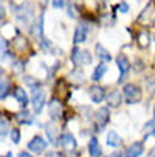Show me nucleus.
Returning <instances> with one entry per match:
<instances>
[{
	"label": "nucleus",
	"instance_id": "f257e3e1",
	"mask_svg": "<svg viewBox=\"0 0 155 157\" xmlns=\"http://www.w3.org/2000/svg\"><path fill=\"white\" fill-rule=\"evenodd\" d=\"M123 99L128 104H135V102H140L142 99V89L135 84H126L123 87Z\"/></svg>",
	"mask_w": 155,
	"mask_h": 157
},
{
	"label": "nucleus",
	"instance_id": "f03ea898",
	"mask_svg": "<svg viewBox=\"0 0 155 157\" xmlns=\"http://www.w3.org/2000/svg\"><path fill=\"white\" fill-rule=\"evenodd\" d=\"M14 12H16V17L21 24H29L31 22V16H32V7L31 4H21L14 7Z\"/></svg>",
	"mask_w": 155,
	"mask_h": 157
},
{
	"label": "nucleus",
	"instance_id": "7ed1b4c3",
	"mask_svg": "<svg viewBox=\"0 0 155 157\" xmlns=\"http://www.w3.org/2000/svg\"><path fill=\"white\" fill-rule=\"evenodd\" d=\"M44 99H46V96H44L43 89H32L31 102H32V109H34V113H41V109H43V106H44Z\"/></svg>",
	"mask_w": 155,
	"mask_h": 157
},
{
	"label": "nucleus",
	"instance_id": "20e7f679",
	"mask_svg": "<svg viewBox=\"0 0 155 157\" xmlns=\"http://www.w3.org/2000/svg\"><path fill=\"white\" fill-rule=\"evenodd\" d=\"M72 60L75 62V65H89L92 62V55L85 50H78L75 48L74 50V55H72Z\"/></svg>",
	"mask_w": 155,
	"mask_h": 157
},
{
	"label": "nucleus",
	"instance_id": "39448f33",
	"mask_svg": "<svg viewBox=\"0 0 155 157\" xmlns=\"http://www.w3.org/2000/svg\"><path fill=\"white\" fill-rule=\"evenodd\" d=\"M60 145L63 147V150L65 152H74L75 149H77V140H75V137L72 133H63L62 137H60Z\"/></svg>",
	"mask_w": 155,
	"mask_h": 157
},
{
	"label": "nucleus",
	"instance_id": "423d86ee",
	"mask_svg": "<svg viewBox=\"0 0 155 157\" xmlns=\"http://www.w3.org/2000/svg\"><path fill=\"white\" fill-rule=\"evenodd\" d=\"M94 120H96V125L101 130L102 126H106L109 121V109L108 108H99V109L94 113Z\"/></svg>",
	"mask_w": 155,
	"mask_h": 157
},
{
	"label": "nucleus",
	"instance_id": "0eeeda50",
	"mask_svg": "<svg viewBox=\"0 0 155 157\" xmlns=\"http://www.w3.org/2000/svg\"><path fill=\"white\" fill-rule=\"evenodd\" d=\"M46 145H48V142L44 140L43 137H34L29 144H27V147H29V150H32V152H36V154H39V152H44L46 150Z\"/></svg>",
	"mask_w": 155,
	"mask_h": 157
},
{
	"label": "nucleus",
	"instance_id": "6e6552de",
	"mask_svg": "<svg viewBox=\"0 0 155 157\" xmlns=\"http://www.w3.org/2000/svg\"><path fill=\"white\" fill-rule=\"evenodd\" d=\"M50 116L53 121H56V120H60L63 116V106L58 99H51L50 101Z\"/></svg>",
	"mask_w": 155,
	"mask_h": 157
},
{
	"label": "nucleus",
	"instance_id": "1a4fd4ad",
	"mask_svg": "<svg viewBox=\"0 0 155 157\" xmlns=\"http://www.w3.org/2000/svg\"><path fill=\"white\" fill-rule=\"evenodd\" d=\"M87 33H89V24L85 22H80L77 29H75V34H74V43L75 44H80L87 39Z\"/></svg>",
	"mask_w": 155,
	"mask_h": 157
},
{
	"label": "nucleus",
	"instance_id": "9d476101",
	"mask_svg": "<svg viewBox=\"0 0 155 157\" xmlns=\"http://www.w3.org/2000/svg\"><path fill=\"white\" fill-rule=\"evenodd\" d=\"M116 65H118V68H119V72H121V77H119V82L124 78V75L130 72V68H131V65H130V60L126 58L124 55H119L116 58Z\"/></svg>",
	"mask_w": 155,
	"mask_h": 157
},
{
	"label": "nucleus",
	"instance_id": "9b49d317",
	"mask_svg": "<svg viewBox=\"0 0 155 157\" xmlns=\"http://www.w3.org/2000/svg\"><path fill=\"white\" fill-rule=\"evenodd\" d=\"M89 96L94 102H102L106 99V90L101 86H92L89 89Z\"/></svg>",
	"mask_w": 155,
	"mask_h": 157
},
{
	"label": "nucleus",
	"instance_id": "f8f14e48",
	"mask_svg": "<svg viewBox=\"0 0 155 157\" xmlns=\"http://www.w3.org/2000/svg\"><path fill=\"white\" fill-rule=\"evenodd\" d=\"M142 154H143V142H135L126 149L124 157H140Z\"/></svg>",
	"mask_w": 155,
	"mask_h": 157
},
{
	"label": "nucleus",
	"instance_id": "ddd939ff",
	"mask_svg": "<svg viewBox=\"0 0 155 157\" xmlns=\"http://www.w3.org/2000/svg\"><path fill=\"white\" fill-rule=\"evenodd\" d=\"M108 106H111V108H118L121 104V99H123V96H121V92L119 90H111V92H109L108 94Z\"/></svg>",
	"mask_w": 155,
	"mask_h": 157
},
{
	"label": "nucleus",
	"instance_id": "4468645a",
	"mask_svg": "<svg viewBox=\"0 0 155 157\" xmlns=\"http://www.w3.org/2000/svg\"><path fill=\"white\" fill-rule=\"evenodd\" d=\"M106 144H108L109 147H119L121 144H123V140H121V137L114 132V130H111V132L106 133Z\"/></svg>",
	"mask_w": 155,
	"mask_h": 157
},
{
	"label": "nucleus",
	"instance_id": "2eb2a0df",
	"mask_svg": "<svg viewBox=\"0 0 155 157\" xmlns=\"http://www.w3.org/2000/svg\"><path fill=\"white\" fill-rule=\"evenodd\" d=\"M46 135H48V140H50V144H53V145H58L60 144V135H58V130L55 128L53 125H46Z\"/></svg>",
	"mask_w": 155,
	"mask_h": 157
},
{
	"label": "nucleus",
	"instance_id": "dca6fc26",
	"mask_svg": "<svg viewBox=\"0 0 155 157\" xmlns=\"http://www.w3.org/2000/svg\"><path fill=\"white\" fill-rule=\"evenodd\" d=\"M96 55H97V58L101 60L102 63H106V62L111 60V53H109L102 44H96Z\"/></svg>",
	"mask_w": 155,
	"mask_h": 157
},
{
	"label": "nucleus",
	"instance_id": "f3484780",
	"mask_svg": "<svg viewBox=\"0 0 155 157\" xmlns=\"http://www.w3.org/2000/svg\"><path fill=\"white\" fill-rule=\"evenodd\" d=\"M14 98H16V101L19 102V104H22V106H26L27 102H29V96L26 94V90H24L22 87H17V89L14 90Z\"/></svg>",
	"mask_w": 155,
	"mask_h": 157
},
{
	"label": "nucleus",
	"instance_id": "a211bd4d",
	"mask_svg": "<svg viewBox=\"0 0 155 157\" xmlns=\"http://www.w3.org/2000/svg\"><path fill=\"white\" fill-rule=\"evenodd\" d=\"M104 74H108V67H106V63H99L92 72V80L97 82V80H101L104 77Z\"/></svg>",
	"mask_w": 155,
	"mask_h": 157
},
{
	"label": "nucleus",
	"instance_id": "6ab92c4d",
	"mask_svg": "<svg viewBox=\"0 0 155 157\" xmlns=\"http://www.w3.org/2000/svg\"><path fill=\"white\" fill-rule=\"evenodd\" d=\"M89 154L92 157H101V145H99L96 137L90 138V142H89Z\"/></svg>",
	"mask_w": 155,
	"mask_h": 157
},
{
	"label": "nucleus",
	"instance_id": "aec40b11",
	"mask_svg": "<svg viewBox=\"0 0 155 157\" xmlns=\"http://www.w3.org/2000/svg\"><path fill=\"white\" fill-rule=\"evenodd\" d=\"M32 34L43 39V14L39 16V19L36 21V26L32 28Z\"/></svg>",
	"mask_w": 155,
	"mask_h": 157
},
{
	"label": "nucleus",
	"instance_id": "412c9836",
	"mask_svg": "<svg viewBox=\"0 0 155 157\" xmlns=\"http://www.w3.org/2000/svg\"><path fill=\"white\" fill-rule=\"evenodd\" d=\"M142 132H143L147 137H150V135H155V120H150V121L145 123L143 128H142Z\"/></svg>",
	"mask_w": 155,
	"mask_h": 157
},
{
	"label": "nucleus",
	"instance_id": "4be33fe9",
	"mask_svg": "<svg viewBox=\"0 0 155 157\" xmlns=\"http://www.w3.org/2000/svg\"><path fill=\"white\" fill-rule=\"evenodd\" d=\"M10 125H9V121L5 120V118L0 116V138H4L7 133H10Z\"/></svg>",
	"mask_w": 155,
	"mask_h": 157
},
{
	"label": "nucleus",
	"instance_id": "5701e85b",
	"mask_svg": "<svg viewBox=\"0 0 155 157\" xmlns=\"http://www.w3.org/2000/svg\"><path fill=\"white\" fill-rule=\"evenodd\" d=\"M12 44H14L17 50H26V48H27V39L24 38V36L19 34V36H16V39H14V43H12Z\"/></svg>",
	"mask_w": 155,
	"mask_h": 157
},
{
	"label": "nucleus",
	"instance_id": "b1692460",
	"mask_svg": "<svg viewBox=\"0 0 155 157\" xmlns=\"http://www.w3.org/2000/svg\"><path fill=\"white\" fill-rule=\"evenodd\" d=\"M136 39H138V44H140L142 48H147V46H148V43H150L148 33H145V31H142V33H140V34H138V38H136Z\"/></svg>",
	"mask_w": 155,
	"mask_h": 157
},
{
	"label": "nucleus",
	"instance_id": "393cba45",
	"mask_svg": "<svg viewBox=\"0 0 155 157\" xmlns=\"http://www.w3.org/2000/svg\"><path fill=\"white\" fill-rule=\"evenodd\" d=\"M9 90H10V87H9V82H7V80H0V99H5V98H7Z\"/></svg>",
	"mask_w": 155,
	"mask_h": 157
},
{
	"label": "nucleus",
	"instance_id": "a878e982",
	"mask_svg": "<svg viewBox=\"0 0 155 157\" xmlns=\"http://www.w3.org/2000/svg\"><path fill=\"white\" fill-rule=\"evenodd\" d=\"M17 118H19V121H22V123H31L32 121V114H29L27 111L19 113V114H17Z\"/></svg>",
	"mask_w": 155,
	"mask_h": 157
},
{
	"label": "nucleus",
	"instance_id": "bb28decb",
	"mask_svg": "<svg viewBox=\"0 0 155 157\" xmlns=\"http://www.w3.org/2000/svg\"><path fill=\"white\" fill-rule=\"evenodd\" d=\"M10 138H12V142H14V144H19V142H21V132H19V128H12L10 130Z\"/></svg>",
	"mask_w": 155,
	"mask_h": 157
},
{
	"label": "nucleus",
	"instance_id": "cd10ccee",
	"mask_svg": "<svg viewBox=\"0 0 155 157\" xmlns=\"http://www.w3.org/2000/svg\"><path fill=\"white\" fill-rule=\"evenodd\" d=\"M66 10H68V16L72 19H77V5L75 4H66Z\"/></svg>",
	"mask_w": 155,
	"mask_h": 157
},
{
	"label": "nucleus",
	"instance_id": "c85d7f7f",
	"mask_svg": "<svg viewBox=\"0 0 155 157\" xmlns=\"http://www.w3.org/2000/svg\"><path fill=\"white\" fill-rule=\"evenodd\" d=\"M70 77L72 78H75V80H84V72H78V70H74L72 74H70Z\"/></svg>",
	"mask_w": 155,
	"mask_h": 157
},
{
	"label": "nucleus",
	"instance_id": "c756f323",
	"mask_svg": "<svg viewBox=\"0 0 155 157\" xmlns=\"http://www.w3.org/2000/svg\"><path fill=\"white\" fill-rule=\"evenodd\" d=\"M128 4H126V2H121L119 5H118V10L121 12V14H126V12H128Z\"/></svg>",
	"mask_w": 155,
	"mask_h": 157
},
{
	"label": "nucleus",
	"instance_id": "7c9ffc66",
	"mask_svg": "<svg viewBox=\"0 0 155 157\" xmlns=\"http://www.w3.org/2000/svg\"><path fill=\"white\" fill-rule=\"evenodd\" d=\"M51 5H53L55 9H62L66 5V2H62V0H55V2H51Z\"/></svg>",
	"mask_w": 155,
	"mask_h": 157
},
{
	"label": "nucleus",
	"instance_id": "2f4dec72",
	"mask_svg": "<svg viewBox=\"0 0 155 157\" xmlns=\"http://www.w3.org/2000/svg\"><path fill=\"white\" fill-rule=\"evenodd\" d=\"M5 55H7V46H5V43H0V58Z\"/></svg>",
	"mask_w": 155,
	"mask_h": 157
},
{
	"label": "nucleus",
	"instance_id": "473e14b6",
	"mask_svg": "<svg viewBox=\"0 0 155 157\" xmlns=\"http://www.w3.org/2000/svg\"><path fill=\"white\" fill-rule=\"evenodd\" d=\"M46 157H62V154L53 152V150H51V152H48V154H46Z\"/></svg>",
	"mask_w": 155,
	"mask_h": 157
},
{
	"label": "nucleus",
	"instance_id": "72a5a7b5",
	"mask_svg": "<svg viewBox=\"0 0 155 157\" xmlns=\"http://www.w3.org/2000/svg\"><path fill=\"white\" fill-rule=\"evenodd\" d=\"M19 157H32V155H31L29 152H21V154H19Z\"/></svg>",
	"mask_w": 155,
	"mask_h": 157
},
{
	"label": "nucleus",
	"instance_id": "f704fd0d",
	"mask_svg": "<svg viewBox=\"0 0 155 157\" xmlns=\"http://www.w3.org/2000/svg\"><path fill=\"white\" fill-rule=\"evenodd\" d=\"M111 157H124V154H121V152H114Z\"/></svg>",
	"mask_w": 155,
	"mask_h": 157
},
{
	"label": "nucleus",
	"instance_id": "c9c22d12",
	"mask_svg": "<svg viewBox=\"0 0 155 157\" xmlns=\"http://www.w3.org/2000/svg\"><path fill=\"white\" fill-rule=\"evenodd\" d=\"M147 157H155V147L150 150V152H148V155H147Z\"/></svg>",
	"mask_w": 155,
	"mask_h": 157
},
{
	"label": "nucleus",
	"instance_id": "e433bc0d",
	"mask_svg": "<svg viewBox=\"0 0 155 157\" xmlns=\"http://www.w3.org/2000/svg\"><path fill=\"white\" fill-rule=\"evenodd\" d=\"M2 17H4V7L0 5V21H2Z\"/></svg>",
	"mask_w": 155,
	"mask_h": 157
},
{
	"label": "nucleus",
	"instance_id": "4c0bfd02",
	"mask_svg": "<svg viewBox=\"0 0 155 157\" xmlns=\"http://www.w3.org/2000/svg\"><path fill=\"white\" fill-rule=\"evenodd\" d=\"M2 75H4V68L0 67V77H2Z\"/></svg>",
	"mask_w": 155,
	"mask_h": 157
},
{
	"label": "nucleus",
	"instance_id": "58836bf2",
	"mask_svg": "<svg viewBox=\"0 0 155 157\" xmlns=\"http://www.w3.org/2000/svg\"><path fill=\"white\" fill-rule=\"evenodd\" d=\"M153 113H155V109H153Z\"/></svg>",
	"mask_w": 155,
	"mask_h": 157
}]
</instances>
